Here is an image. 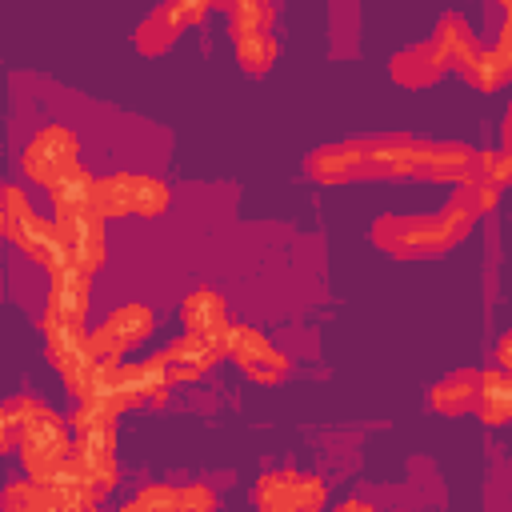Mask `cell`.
I'll return each instance as SVG.
<instances>
[{"label": "cell", "mask_w": 512, "mask_h": 512, "mask_svg": "<svg viewBox=\"0 0 512 512\" xmlns=\"http://www.w3.org/2000/svg\"><path fill=\"white\" fill-rule=\"evenodd\" d=\"M476 220L460 216L456 208H440V212H408V216H376L372 220V244L396 260H428V256H444L456 244L468 240Z\"/></svg>", "instance_id": "1"}, {"label": "cell", "mask_w": 512, "mask_h": 512, "mask_svg": "<svg viewBox=\"0 0 512 512\" xmlns=\"http://www.w3.org/2000/svg\"><path fill=\"white\" fill-rule=\"evenodd\" d=\"M0 232L36 264L56 268L60 264V240H56V224L44 220L40 212H32L28 196L20 184H0Z\"/></svg>", "instance_id": "2"}, {"label": "cell", "mask_w": 512, "mask_h": 512, "mask_svg": "<svg viewBox=\"0 0 512 512\" xmlns=\"http://www.w3.org/2000/svg\"><path fill=\"white\" fill-rule=\"evenodd\" d=\"M168 208V184L152 172H112L96 180V212L104 220L120 216H160Z\"/></svg>", "instance_id": "3"}, {"label": "cell", "mask_w": 512, "mask_h": 512, "mask_svg": "<svg viewBox=\"0 0 512 512\" xmlns=\"http://www.w3.org/2000/svg\"><path fill=\"white\" fill-rule=\"evenodd\" d=\"M256 512H320L328 504V484L316 472H264L256 480Z\"/></svg>", "instance_id": "4"}, {"label": "cell", "mask_w": 512, "mask_h": 512, "mask_svg": "<svg viewBox=\"0 0 512 512\" xmlns=\"http://www.w3.org/2000/svg\"><path fill=\"white\" fill-rule=\"evenodd\" d=\"M56 240H60V260L64 264H76L80 272H96L104 268L108 260V220L96 212V208H84V212H68V216H56Z\"/></svg>", "instance_id": "5"}, {"label": "cell", "mask_w": 512, "mask_h": 512, "mask_svg": "<svg viewBox=\"0 0 512 512\" xmlns=\"http://www.w3.org/2000/svg\"><path fill=\"white\" fill-rule=\"evenodd\" d=\"M224 356H228L248 380H256V384H280V380L292 372L288 356H284L260 328H252V324H232V328H228V336H224Z\"/></svg>", "instance_id": "6"}, {"label": "cell", "mask_w": 512, "mask_h": 512, "mask_svg": "<svg viewBox=\"0 0 512 512\" xmlns=\"http://www.w3.org/2000/svg\"><path fill=\"white\" fill-rule=\"evenodd\" d=\"M16 452H20V464H24L28 480L44 484V480L68 460V452H72V432H68V424L52 412V416H44V420H36V424H28V428L16 432Z\"/></svg>", "instance_id": "7"}, {"label": "cell", "mask_w": 512, "mask_h": 512, "mask_svg": "<svg viewBox=\"0 0 512 512\" xmlns=\"http://www.w3.org/2000/svg\"><path fill=\"white\" fill-rule=\"evenodd\" d=\"M20 160H24V176H28L32 184L52 188L64 172H72V168L80 164V140H76L72 128L48 124V128H40V132L28 140V148H24Z\"/></svg>", "instance_id": "8"}, {"label": "cell", "mask_w": 512, "mask_h": 512, "mask_svg": "<svg viewBox=\"0 0 512 512\" xmlns=\"http://www.w3.org/2000/svg\"><path fill=\"white\" fill-rule=\"evenodd\" d=\"M416 180L464 184L480 180V148L460 140H416Z\"/></svg>", "instance_id": "9"}, {"label": "cell", "mask_w": 512, "mask_h": 512, "mask_svg": "<svg viewBox=\"0 0 512 512\" xmlns=\"http://www.w3.org/2000/svg\"><path fill=\"white\" fill-rule=\"evenodd\" d=\"M112 396L120 412L144 408V404H164L168 400V372L160 352L144 360H120L112 372Z\"/></svg>", "instance_id": "10"}, {"label": "cell", "mask_w": 512, "mask_h": 512, "mask_svg": "<svg viewBox=\"0 0 512 512\" xmlns=\"http://www.w3.org/2000/svg\"><path fill=\"white\" fill-rule=\"evenodd\" d=\"M72 464L96 492V504L116 488V428H96V432H76L72 436Z\"/></svg>", "instance_id": "11"}, {"label": "cell", "mask_w": 512, "mask_h": 512, "mask_svg": "<svg viewBox=\"0 0 512 512\" xmlns=\"http://www.w3.org/2000/svg\"><path fill=\"white\" fill-rule=\"evenodd\" d=\"M180 320H184V332L196 336V340H208L224 352V336L232 328L228 320V304L216 288H192L184 300H180Z\"/></svg>", "instance_id": "12"}, {"label": "cell", "mask_w": 512, "mask_h": 512, "mask_svg": "<svg viewBox=\"0 0 512 512\" xmlns=\"http://www.w3.org/2000/svg\"><path fill=\"white\" fill-rule=\"evenodd\" d=\"M304 168H308V176H312L316 184L364 180V136H356V140H336V144H324V148L308 152Z\"/></svg>", "instance_id": "13"}, {"label": "cell", "mask_w": 512, "mask_h": 512, "mask_svg": "<svg viewBox=\"0 0 512 512\" xmlns=\"http://www.w3.org/2000/svg\"><path fill=\"white\" fill-rule=\"evenodd\" d=\"M472 88H480V92H496V88H504V80L512 76V16L504 12V20H500V36H496V44L492 48H480L476 56H472V64L460 72Z\"/></svg>", "instance_id": "14"}, {"label": "cell", "mask_w": 512, "mask_h": 512, "mask_svg": "<svg viewBox=\"0 0 512 512\" xmlns=\"http://www.w3.org/2000/svg\"><path fill=\"white\" fill-rule=\"evenodd\" d=\"M48 300H44V312L52 316H64V320H76L84 324V312H88V272H80L76 264H56L48 268Z\"/></svg>", "instance_id": "15"}, {"label": "cell", "mask_w": 512, "mask_h": 512, "mask_svg": "<svg viewBox=\"0 0 512 512\" xmlns=\"http://www.w3.org/2000/svg\"><path fill=\"white\" fill-rule=\"evenodd\" d=\"M428 44L436 48L444 72H448V68H452V72H464V68L472 64V56L480 52V40H476L472 24H468L460 12H444V16L436 20V32H432Z\"/></svg>", "instance_id": "16"}, {"label": "cell", "mask_w": 512, "mask_h": 512, "mask_svg": "<svg viewBox=\"0 0 512 512\" xmlns=\"http://www.w3.org/2000/svg\"><path fill=\"white\" fill-rule=\"evenodd\" d=\"M224 352L216 348V344H208V340H196V336H176L164 352H160V360H164V372H168V384H188V380H200L216 360H220Z\"/></svg>", "instance_id": "17"}, {"label": "cell", "mask_w": 512, "mask_h": 512, "mask_svg": "<svg viewBox=\"0 0 512 512\" xmlns=\"http://www.w3.org/2000/svg\"><path fill=\"white\" fill-rule=\"evenodd\" d=\"M476 388H480V368H456L432 384L428 404L436 416H464L476 408Z\"/></svg>", "instance_id": "18"}, {"label": "cell", "mask_w": 512, "mask_h": 512, "mask_svg": "<svg viewBox=\"0 0 512 512\" xmlns=\"http://www.w3.org/2000/svg\"><path fill=\"white\" fill-rule=\"evenodd\" d=\"M388 76L400 88H432L444 76V64H440V56H436L432 44H412V48H400L388 60Z\"/></svg>", "instance_id": "19"}, {"label": "cell", "mask_w": 512, "mask_h": 512, "mask_svg": "<svg viewBox=\"0 0 512 512\" xmlns=\"http://www.w3.org/2000/svg\"><path fill=\"white\" fill-rule=\"evenodd\" d=\"M100 328L120 344V352H128V348H140L156 332V312L140 300H128V304H116Z\"/></svg>", "instance_id": "20"}, {"label": "cell", "mask_w": 512, "mask_h": 512, "mask_svg": "<svg viewBox=\"0 0 512 512\" xmlns=\"http://www.w3.org/2000/svg\"><path fill=\"white\" fill-rule=\"evenodd\" d=\"M472 412H480V420L492 424V428L508 424V416H512V376L500 372V368H480V388H476V408Z\"/></svg>", "instance_id": "21"}, {"label": "cell", "mask_w": 512, "mask_h": 512, "mask_svg": "<svg viewBox=\"0 0 512 512\" xmlns=\"http://www.w3.org/2000/svg\"><path fill=\"white\" fill-rule=\"evenodd\" d=\"M48 196H52V208H56V216H68V212H84V208H96V176L84 168V164H76L72 172H64L52 188H48Z\"/></svg>", "instance_id": "22"}, {"label": "cell", "mask_w": 512, "mask_h": 512, "mask_svg": "<svg viewBox=\"0 0 512 512\" xmlns=\"http://www.w3.org/2000/svg\"><path fill=\"white\" fill-rule=\"evenodd\" d=\"M44 488H48L68 512H88V508H96V492L88 488V480L80 476V468L72 464V456L44 480Z\"/></svg>", "instance_id": "23"}, {"label": "cell", "mask_w": 512, "mask_h": 512, "mask_svg": "<svg viewBox=\"0 0 512 512\" xmlns=\"http://www.w3.org/2000/svg\"><path fill=\"white\" fill-rule=\"evenodd\" d=\"M232 44H236V64L248 76H264L280 60V40L272 32H236Z\"/></svg>", "instance_id": "24"}, {"label": "cell", "mask_w": 512, "mask_h": 512, "mask_svg": "<svg viewBox=\"0 0 512 512\" xmlns=\"http://www.w3.org/2000/svg\"><path fill=\"white\" fill-rule=\"evenodd\" d=\"M0 512H68L44 484L36 480H16L0 492Z\"/></svg>", "instance_id": "25"}, {"label": "cell", "mask_w": 512, "mask_h": 512, "mask_svg": "<svg viewBox=\"0 0 512 512\" xmlns=\"http://www.w3.org/2000/svg\"><path fill=\"white\" fill-rule=\"evenodd\" d=\"M176 40H180V28H176V20L168 16V8H152V12L136 24V48H140L144 56H160V52H168Z\"/></svg>", "instance_id": "26"}, {"label": "cell", "mask_w": 512, "mask_h": 512, "mask_svg": "<svg viewBox=\"0 0 512 512\" xmlns=\"http://www.w3.org/2000/svg\"><path fill=\"white\" fill-rule=\"evenodd\" d=\"M496 204H500V188H492V184H484V180H464V184H456L452 196H448V208H456V212L468 216V220H480V216L492 212Z\"/></svg>", "instance_id": "27"}, {"label": "cell", "mask_w": 512, "mask_h": 512, "mask_svg": "<svg viewBox=\"0 0 512 512\" xmlns=\"http://www.w3.org/2000/svg\"><path fill=\"white\" fill-rule=\"evenodd\" d=\"M228 24H232V36L236 32H272L276 8L264 4V0H240V4L228 8Z\"/></svg>", "instance_id": "28"}, {"label": "cell", "mask_w": 512, "mask_h": 512, "mask_svg": "<svg viewBox=\"0 0 512 512\" xmlns=\"http://www.w3.org/2000/svg\"><path fill=\"white\" fill-rule=\"evenodd\" d=\"M216 488L212 484H180L172 512H216Z\"/></svg>", "instance_id": "29"}, {"label": "cell", "mask_w": 512, "mask_h": 512, "mask_svg": "<svg viewBox=\"0 0 512 512\" xmlns=\"http://www.w3.org/2000/svg\"><path fill=\"white\" fill-rule=\"evenodd\" d=\"M72 436L76 432H96V428H116V412L100 408V404H76V412L68 416Z\"/></svg>", "instance_id": "30"}, {"label": "cell", "mask_w": 512, "mask_h": 512, "mask_svg": "<svg viewBox=\"0 0 512 512\" xmlns=\"http://www.w3.org/2000/svg\"><path fill=\"white\" fill-rule=\"evenodd\" d=\"M480 180L492 184V188H504L508 184V148H480Z\"/></svg>", "instance_id": "31"}, {"label": "cell", "mask_w": 512, "mask_h": 512, "mask_svg": "<svg viewBox=\"0 0 512 512\" xmlns=\"http://www.w3.org/2000/svg\"><path fill=\"white\" fill-rule=\"evenodd\" d=\"M164 8H168V16L176 20V28H180V32L196 28V24L212 12V4H208V0H176V4H164Z\"/></svg>", "instance_id": "32"}, {"label": "cell", "mask_w": 512, "mask_h": 512, "mask_svg": "<svg viewBox=\"0 0 512 512\" xmlns=\"http://www.w3.org/2000/svg\"><path fill=\"white\" fill-rule=\"evenodd\" d=\"M136 504H144L148 512H172V504H176V484H144L136 496H132Z\"/></svg>", "instance_id": "33"}, {"label": "cell", "mask_w": 512, "mask_h": 512, "mask_svg": "<svg viewBox=\"0 0 512 512\" xmlns=\"http://www.w3.org/2000/svg\"><path fill=\"white\" fill-rule=\"evenodd\" d=\"M508 364H512V336L504 332V336L496 340V368H500V372H508Z\"/></svg>", "instance_id": "34"}, {"label": "cell", "mask_w": 512, "mask_h": 512, "mask_svg": "<svg viewBox=\"0 0 512 512\" xmlns=\"http://www.w3.org/2000/svg\"><path fill=\"white\" fill-rule=\"evenodd\" d=\"M8 448H16V428H12V420H8L4 408H0V456H4Z\"/></svg>", "instance_id": "35"}, {"label": "cell", "mask_w": 512, "mask_h": 512, "mask_svg": "<svg viewBox=\"0 0 512 512\" xmlns=\"http://www.w3.org/2000/svg\"><path fill=\"white\" fill-rule=\"evenodd\" d=\"M332 512H376V508H372L368 500H340Z\"/></svg>", "instance_id": "36"}, {"label": "cell", "mask_w": 512, "mask_h": 512, "mask_svg": "<svg viewBox=\"0 0 512 512\" xmlns=\"http://www.w3.org/2000/svg\"><path fill=\"white\" fill-rule=\"evenodd\" d=\"M116 512H148V508H144V504H136V500H128V504H120Z\"/></svg>", "instance_id": "37"}]
</instances>
